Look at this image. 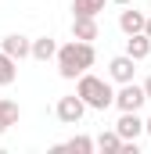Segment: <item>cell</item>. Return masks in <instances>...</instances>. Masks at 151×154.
Returning <instances> with one entry per match:
<instances>
[{
  "label": "cell",
  "instance_id": "6da1fadb",
  "mask_svg": "<svg viewBox=\"0 0 151 154\" xmlns=\"http://www.w3.org/2000/svg\"><path fill=\"white\" fill-rule=\"evenodd\" d=\"M94 61H97V50L86 39H72V43L58 47V72H61V79H79L86 68H94Z\"/></svg>",
  "mask_w": 151,
  "mask_h": 154
},
{
  "label": "cell",
  "instance_id": "7a4b0ae2",
  "mask_svg": "<svg viewBox=\"0 0 151 154\" xmlns=\"http://www.w3.org/2000/svg\"><path fill=\"white\" fill-rule=\"evenodd\" d=\"M76 93L86 100V108H94V111H108L115 104V90L104 82V79L90 75V72H83L79 75V82H76Z\"/></svg>",
  "mask_w": 151,
  "mask_h": 154
},
{
  "label": "cell",
  "instance_id": "3957f363",
  "mask_svg": "<svg viewBox=\"0 0 151 154\" xmlns=\"http://www.w3.org/2000/svg\"><path fill=\"white\" fill-rule=\"evenodd\" d=\"M144 100H148L144 82H140V86H137V82H122V90L115 93V108H119V111H140Z\"/></svg>",
  "mask_w": 151,
  "mask_h": 154
},
{
  "label": "cell",
  "instance_id": "277c9868",
  "mask_svg": "<svg viewBox=\"0 0 151 154\" xmlns=\"http://www.w3.org/2000/svg\"><path fill=\"white\" fill-rule=\"evenodd\" d=\"M54 115H58V122H65V125H79V118L86 115V100H83L79 93L61 97V100H58V108H54Z\"/></svg>",
  "mask_w": 151,
  "mask_h": 154
},
{
  "label": "cell",
  "instance_id": "5b68a950",
  "mask_svg": "<svg viewBox=\"0 0 151 154\" xmlns=\"http://www.w3.org/2000/svg\"><path fill=\"white\" fill-rule=\"evenodd\" d=\"M0 50H7L14 61H22V57H33V39L22 36V32H11V36H4Z\"/></svg>",
  "mask_w": 151,
  "mask_h": 154
},
{
  "label": "cell",
  "instance_id": "8992f818",
  "mask_svg": "<svg viewBox=\"0 0 151 154\" xmlns=\"http://www.w3.org/2000/svg\"><path fill=\"white\" fill-rule=\"evenodd\" d=\"M115 129H119V136H122V140H137V136L144 133V118L137 115V111H122L119 122H115Z\"/></svg>",
  "mask_w": 151,
  "mask_h": 154
},
{
  "label": "cell",
  "instance_id": "52a82bcc",
  "mask_svg": "<svg viewBox=\"0 0 151 154\" xmlns=\"http://www.w3.org/2000/svg\"><path fill=\"white\" fill-rule=\"evenodd\" d=\"M133 65H137V61H133L130 54H119V57H112V65H108V75H112L115 82H133V72H137Z\"/></svg>",
  "mask_w": 151,
  "mask_h": 154
},
{
  "label": "cell",
  "instance_id": "ba28073f",
  "mask_svg": "<svg viewBox=\"0 0 151 154\" xmlns=\"http://www.w3.org/2000/svg\"><path fill=\"white\" fill-rule=\"evenodd\" d=\"M97 18H90V14H76L72 18V39H86V43H94L97 39Z\"/></svg>",
  "mask_w": 151,
  "mask_h": 154
},
{
  "label": "cell",
  "instance_id": "9c48e42d",
  "mask_svg": "<svg viewBox=\"0 0 151 154\" xmlns=\"http://www.w3.org/2000/svg\"><path fill=\"white\" fill-rule=\"evenodd\" d=\"M126 54L133 57V61H144L151 54V36L148 32H133V36H126Z\"/></svg>",
  "mask_w": 151,
  "mask_h": 154
},
{
  "label": "cell",
  "instance_id": "30bf717a",
  "mask_svg": "<svg viewBox=\"0 0 151 154\" xmlns=\"http://www.w3.org/2000/svg\"><path fill=\"white\" fill-rule=\"evenodd\" d=\"M144 25H148V18L133 7V11H122L119 14V29L126 32V36H133V32H144Z\"/></svg>",
  "mask_w": 151,
  "mask_h": 154
},
{
  "label": "cell",
  "instance_id": "8fae6325",
  "mask_svg": "<svg viewBox=\"0 0 151 154\" xmlns=\"http://www.w3.org/2000/svg\"><path fill=\"white\" fill-rule=\"evenodd\" d=\"M54 151H76V154H94V151H97V140H90V136H72V140L58 143Z\"/></svg>",
  "mask_w": 151,
  "mask_h": 154
},
{
  "label": "cell",
  "instance_id": "7c38bea8",
  "mask_svg": "<svg viewBox=\"0 0 151 154\" xmlns=\"http://www.w3.org/2000/svg\"><path fill=\"white\" fill-rule=\"evenodd\" d=\"M14 79H18V61L7 50H0V86H11Z\"/></svg>",
  "mask_w": 151,
  "mask_h": 154
},
{
  "label": "cell",
  "instance_id": "4fadbf2b",
  "mask_svg": "<svg viewBox=\"0 0 151 154\" xmlns=\"http://www.w3.org/2000/svg\"><path fill=\"white\" fill-rule=\"evenodd\" d=\"M18 115H22V111H18V104H14V100H4V97H0V136H4V133H7V129H11V125L18 122Z\"/></svg>",
  "mask_w": 151,
  "mask_h": 154
},
{
  "label": "cell",
  "instance_id": "5bb4252c",
  "mask_svg": "<svg viewBox=\"0 0 151 154\" xmlns=\"http://www.w3.org/2000/svg\"><path fill=\"white\" fill-rule=\"evenodd\" d=\"M33 57H36V61H50V57H58V43H54L50 36L33 39Z\"/></svg>",
  "mask_w": 151,
  "mask_h": 154
},
{
  "label": "cell",
  "instance_id": "9a60e30c",
  "mask_svg": "<svg viewBox=\"0 0 151 154\" xmlns=\"http://www.w3.org/2000/svg\"><path fill=\"white\" fill-rule=\"evenodd\" d=\"M122 136H119V129H108V133H101L97 136V151H104V154H115V151H122Z\"/></svg>",
  "mask_w": 151,
  "mask_h": 154
},
{
  "label": "cell",
  "instance_id": "2e32d148",
  "mask_svg": "<svg viewBox=\"0 0 151 154\" xmlns=\"http://www.w3.org/2000/svg\"><path fill=\"white\" fill-rule=\"evenodd\" d=\"M104 11V0H72V14H90V18H97Z\"/></svg>",
  "mask_w": 151,
  "mask_h": 154
},
{
  "label": "cell",
  "instance_id": "e0dca14e",
  "mask_svg": "<svg viewBox=\"0 0 151 154\" xmlns=\"http://www.w3.org/2000/svg\"><path fill=\"white\" fill-rule=\"evenodd\" d=\"M144 90H148V100H151V75L144 79Z\"/></svg>",
  "mask_w": 151,
  "mask_h": 154
},
{
  "label": "cell",
  "instance_id": "ac0fdd59",
  "mask_svg": "<svg viewBox=\"0 0 151 154\" xmlns=\"http://www.w3.org/2000/svg\"><path fill=\"white\" fill-rule=\"evenodd\" d=\"M144 133H148V136H151V118H144Z\"/></svg>",
  "mask_w": 151,
  "mask_h": 154
},
{
  "label": "cell",
  "instance_id": "d6986e66",
  "mask_svg": "<svg viewBox=\"0 0 151 154\" xmlns=\"http://www.w3.org/2000/svg\"><path fill=\"white\" fill-rule=\"evenodd\" d=\"M112 4H122V7H130V4H133V0H112Z\"/></svg>",
  "mask_w": 151,
  "mask_h": 154
},
{
  "label": "cell",
  "instance_id": "ffe728a7",
  "mask_svg": "<svg viewBox=\"0 0 151 154\" xmlns=\"http://www.w3.org/2000/svg\"><path fill=\"white\" fill-rule=\"evenodd\" d=\"M144 32H148V36H151V18H148V25H144Z\"/></svg>",
  "mask_w": 151,
  "mask_h": 154
}]
</instances>
